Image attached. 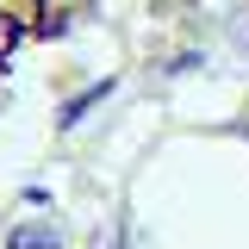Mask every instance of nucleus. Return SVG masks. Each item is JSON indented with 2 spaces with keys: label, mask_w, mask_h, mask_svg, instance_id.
<instances>
[{
  "label": "nucleus",
  "mask_w": 249,
  "mask_h": 249,
  "mask_svg": "<svg viewBox=\"0 0 249 249\" xmlns=\"http://www.w3.org/2000/svg\"><path fill=\"white\" fill-rule=\"evenodd\" d=\"M13 249H56V231H50V224H25V231L13 237Z\"/></svg>",
  "instance_id": "nucleus-2"
},
{
  "label": "nucleus",
  "mask_w": 249,
  "mask_h": 249,
  "mask_svg": "<svg viewBox=\"0 0 249 249\" xmlns=\"http://www.w3.org/2000/svg\"><path fill=\"white\" fill-rule=\"evenodd\" d=\"M75 19H81V13L62 6V0H0V106L13 100V75H19L25 50L69 37Z\"/></svg>",
  "instance_id": "nucleus-1"
}]
</instances>
